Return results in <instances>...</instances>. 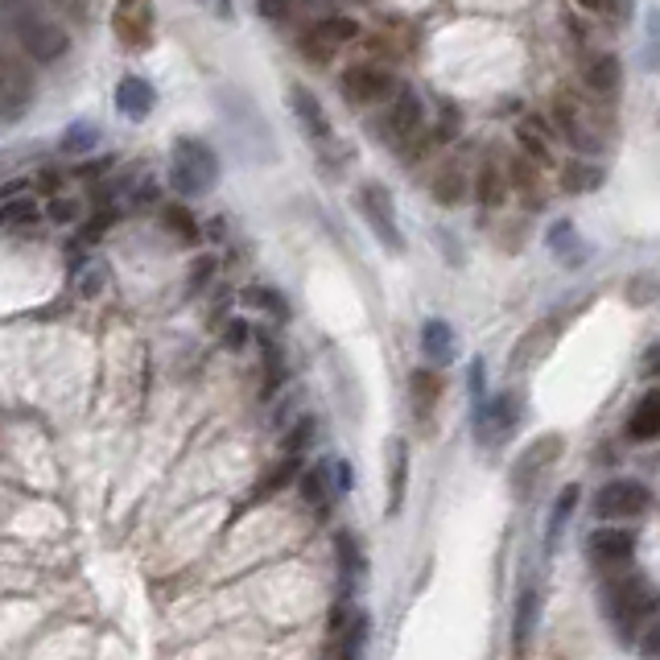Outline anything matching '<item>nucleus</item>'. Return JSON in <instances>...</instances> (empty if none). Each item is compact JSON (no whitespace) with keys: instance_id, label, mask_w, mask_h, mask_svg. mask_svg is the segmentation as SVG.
I'll list each match as a JSON object with an SVG mask.
<instances>
[{"instance_id":"f03ea898","label":"nucleus","mask_w":660,"mask_h":660,"mask_svg":"<svg viewBox=\"0 0 660 660\" xmlns=\"http://www.w3.org/2000/svg\"><path fill=\"white\" fill-rule=\"evenodd\" d=\"M220 182V158L206 141H194V137H182L173 141L170 149V187L182 194V199H203L211 194Z\"/></svg>"},{"instance_id":"c9c22d12","label":"nucleus","mask_w":660,"mask_h":660,"mask_svg":"<svg viewBox=\"0 0 660 660\" xmlns=\"http://www.w3.org/2000/svg\"><path fill=\"white\" fill-rule=\"evenodd\" d=\"M95 145H99V128L87 125V120H75V125L63 132L58 149H63L66 158H83V153H95Z\"/></svg>"},{"instance_id":"39448f33","label":"nucleus","mask_w":660,"mask_h":660,"mask_svg":"<svg viewBox=\"0 0 660 660\" xmlns=\"http://www.w3.org/2000/svg\"><path fill=\"white\" fill-rule=\"evenodd\" d=\"M562 455H566V438H562V434H541V438L529 441V446H524V455L512 462V475H508L512 496H517V500H524V496H529V491L541 483V475L550 471V467Z\"/></svg>"},{"instance_id":"473e14b6","label":"nucleus","mask_w":660,"mask_h":660,"mask_svg":"<svg viewBox=\"0 0 660 660\" xmlns=\"http://www.w3.org/2000/svg\"><path fill=\"white\" fill-rule=\"evenodd\" d=\"M244 306L268 315L273 322H289V306H285L281 294H277V289H268V285H248V289H244Z\"/></svg>"},{"instance_id":"4be33fe9","label":"nucleus","mask_w":660,"mask_h":660,"mask_svg":"<svg viewBox=\"0 0 660 660\" xmlns=\"http://www.w3.org/2000/svg\"><path fill=\"white\" fill-rule=\"evenodd\" d=\"M512 194V178H508V166H496V161H483L479 173H475V199L483 211H500Z\"/></svg>"},{"instance_id":"37998d69","label":"nucleus","mask_w":660,"mask_h":660,"mask_svg":"<svg viewBox=\"0 0 660 660\" xmlns=\"http://www.w3.org/2000/svg\"><path fill=\"white\" fill-rule=\"evenodd\" d=\"M111 223H116V206H99V211H95L92 220L83 223V239H87V244H95V239H104V232H108Z\"/></svg>"},{"instance_id":"2f4dec72","label":"nucleus","mask_w":660,"mask_h":660,"mask_svg":"<svg viewBox=\"0 0 660 660\" xmlns=\"http://www.w3.org/2000/svg\"><path fill=\"white\" fill-rule=\"evenodd\" d=\"M161 223H166V227H170V232L182 239V244H199V239H203V223L194 220V215H190L182 203H166V206H161Z\"/></svg>"},{"instance_id":"4c0bfd02","label":"nucleus","mask_w":660,"mask_h":660,"mask_svg":"<svg viewBox=\"0 0 660 660\" xmlns=\"http://www.w3.org/2000/svg\"><path fill=\"white\" fill-rule=\"evenodd\" d=\"M550 248L566 260V265H578L582 260V244H578V236H574V223H553L550 227Z\"/></svg>"},{"instance_id":"7c9ffc66","label":"nucleus","mask_w":660,"mask_h":660,"mask_svg":"<svg viewBox=\"0 0 660 660\" xmlns=\"http://www.w3.org/2000/svg\"><path fill=\"white\" fill-rule=\"evenodd\" d=\"M334 553H339V569H343V595H351V590H355V578L363 574V550L355 545L351 533H339L334 536Z\"/></svg>"},{"instance_id":"aec40b11","label":"nucleus","mask_w":660,"mask_h":660,"mask_svg":"<svg viewBox=\"0 0 660 660\" xmlns=\"http://www.w3.org/2000/svg\"><path fill=\"white\" fill-rule=\"evenodd\" d=\"M153 104H158V92H153V83L141 79V75H125V79L116 83V108H120V116H128V120H149Z\"/></svg>"},{"instance_id":"7ed1b4c3","label":"nucleus","mask_w":660,"mask_h":660,"mask_svg":"<svg viewBox=\"0 0 660 660\" xmlns=\"http://www.w3.org/2000/svg\"><path fill=\"white\" fill-rule=\"evenodd\" d=\"M9 21H13V33H17V46L25 50V58H33V63H58L66 50H71V38H66V30L58 25V21H50L46 13H38L30 4H21V9H13L9 13Z\"/></svg>"},{"instance_id":"6e6552de","label":"nucleus","mask_w":660,"mask_h":660,"mask_svg":"<svg viewBox=\"0 0 660 660\" xmlns=\"http://www.w3.org/2000/svg\"><path fill=\"white\" fill-rule=\"evenodd\" d=\"M550 116H553L557 137H562L569 149L590 153V149L598 145V132H595V125H590V104H582L574 92H557V95H553Z\"/></svg>"},{"instance_id":"4468645a","label":"nucleus","mask_w":660,"mask_h":660,"mask_svg":"<svg viewBox=\"0 0 660 660\" xmlns=\"http://www.w3.org/2000/svg\"><path fill=\"white\" fill-rule=\"evenodd\" d=\"M520 425V396L517 393H500L491 401H479V438L483 446H503V441L517 434Z\"/></svg>"},{"instance_id":"412c9836","label":"nucleus","mask_w":660,"mask_h":660,"mask_svg":"<svg viewBox=\"0 0 660 660\" xmlns=\"http://www.w3.org/2000/svg\"><path fill=\"white\" fill-rule=\"evenodd\" d=\"M517 145H520V153H529L536 166H545V170L557 166V145H553V132L541 125L536 116H524V120L517 125Z\"/></svg>"},{"instance_id":"5701e85b","label":"nucleus","mask_w":660,"mask_h":660,"mask_svg":"<svg viewBox=\"0 0 660 660\" xmlns=\"http://www.w3.org/2000/svg\"><path fill=\"white\" fill-rule=\"evenodd\" d=\"M582 79H586V87H590V95H598V99H611L615 92H619V83H624V66H619V58L615 54H590L586 58V71H582Z\"/></svg>"},{"instance_id":"c03bdc74","label":"nucleus","mask_w":660,"mask_h":660,"mask_svg":"<svg viewBox=\"0 0 660 660\" xmlns=\"http://www.w3.org/2000/svg\"><path fill=\"white\" fill-rule=\"evenodd\" d=\"M252 327L244 322V318H227V327H223V343L232 347V351H239V347L248 343Z\"/></svg>"},{"instance_id":"cd10ccee","label":"nucleus","mask_w":660,"mask_h":660,"mask_svg":"<svg viewBox=\"0 0 660 660\" xmlns=\"http://www.w3.org/2000/svg\"><path fill=\"white\" fill-rule=\"evenodd\" d=\"M557 178H562V190H566V194H590V190H598L607 182V170H603L598 161L574 158L557 170Z\"/></svg>"},{"instance_id":"e433bc0d","label":"nucleus","mask_w":660,"mask_h":660,"mask_svg":"<svg viewBox=\"0 0 660 660\" xmlns=\"http://www.w3.org/2000/svg\"><path fill=\"white\" fill-rule=\"evenodd\" d=\"M536 615H541V598L536 590H524L517 603V619H512V631H517V645H529L536 631Z\"/></svg>"},{"instance_id":"2eb2a0df","label":"nucleus","mask_w":660,"mask_h":660,"mask_svg":"<svg viewBox=\"0 0 660 660\" xmlns=\"http://www.w3.org/2000/svg\"><path fill=\"white\" fill-rule=\"evenodd\" d=\"M289 108L298 116L301 132L310 137V145H318V149H330V145H334V128H330L327 120V108L318 104V95L310 92V87H289Z\"/></svg>"},{"instance_id":"423d86ee","label":"nucleus","mask_w":660,"mask_h":660,"mask_svg":"<svg viewBox=\"0 0 660 660\" xmlns=\"http://www.w3.org/2000/svg\"><path fill=\"white\" fill-rule=\"evenodd\" d=\"M355 206H360V215L368 220V227H372V236L380 239V248L388 252H405V236H401V223H396L393 215V194L380 187V182H363L360 190H355Z\"/></svg>"},{"instance_id":"6ab92c4d","label":"nucleus","mask_w":660,"mask_h":660,"mask_svg":"<svg viewBox=\"0 0 660 660\" xmlns=\"http://www.w3.org/2000/svg\"><path fill=\"white\" fill-rule=\"evenodd\" d=\"M441 372H438V363L434 368H417L409 376V405H413V417L417 422H429L434 413H438V401H441Z\"/></svg>"},{"instance_id":"ea45409f","label":"nucleus","mask_w":660,"mask_h":660,"mask_svg":"<svg viewBox=\"0 0 660 660\" xmlns=\"http://www.w3.org/2000/svg\"><path fill=\"white\" fill-rule=\"evenodd\" d=\"M260 347H265V393H273V388H277V384L285 380L281 347L268 339V330H260Z\"/></svg>"},{"instance_id":"a211bd4d","label":"nucleus","mask_w":660,"mask_h":660,"mask_svg":"<svg viewBox=\"0 0 660 660\" xmlns=\"http://www.w3.org/2000/svg\"><path fill=\"white\" fill-rule=\"evenodd\" d=\"M429 194L438 206H462L475 194V178L467 173L462 161H441L434 178H429Z\"/></svg>"},{"instance_id":"dca6fc26","label":"nucleus","mask_w":660,"mask_h":660,"mask_svg":"<svg viewBox=\"0 0 660 660\" xmlns=\"http://www.w3.org/2000/svg\"><path fill=\"white\" fill-rule=\"evenodd\" d=\"M557 318H541V322H533V327L520 334V343L512 347V355H508V368L512 372H529V368H536V363L550 355V347L557 343Z\"/></svg>"},{"instance_id":"9b49d317","label":"nucleus","mask_w":660,"mask_h":660,"mask_svg":"<svg viewBox=\"0 0 660 660\" xmlns=\"http://www.w3.org/2000/svg\"><path fill=\"white\" fill-rule=\"evenodd\" d=\"M590 512L598 520H636L648 512V488L645 483H636V479H611V483H603L590 503Z\"/></svg>"},{"instance_id":"c85d7f7f","label":"nucleus","mask_w":660,"mask_h":660,"mask_svg":"<svg viewBox=\"0 0 660 660\" xmlns=\"http://www.w3.org/2000/svg\"><path fill=\"white\" fill-rule=\"evenodd\" d=\"M422 351H425V360L438 363V368H446V363L455 360V330H450V322L429 318L422 327Z\"/></svg>"},{"instance_id":"f8f14e48","label":"nucleus","mask_w":660,"mask_h":660,"mask_svg":"<svg viewBox=\"0 0 660 660\" xmlns=\"http://www.w3.org/2000/svg\"><path fill=\"white\" fill-rule=\"evenodd\" d=\"M33 58H17V54H4L0 58V104H4V125H17L33 104Z\"/></svg>"},{"instance_id":"8fccbe9b","label":"nucleus","mask_w":660,"mask_h":660,"mask_svg":"<svg viewBox=\"0 0 660 660\" xmlns=\"http://www.w3.org/2000/svg\"><path fill=\"white\" fill-rule=\"evenodd\" d=\"M211 13L223 17V21H232V0H211Z\"/></svg>"},{"instance_id":"bb28decb","label":"nucleus","mask_w":660,"mask_h":660,"mask_svg":"<svg viewBox=\"0 0 660 660\" xmlns=\"http://www.w3.org/2000/svg\"><path fill=\"white\" fill-rule=\"evenodd\" d=\"M301 471H306V467H301V455H298V450H285V458H277V462L268 467L265 479L256 483V491H252V500H256V503H268L273 496H277V491L289 488L294 479H301Z\"/></svg>"},{"instance_id":"f257e3e1","label":"nucleus","mask_w":660,"mask_h":660,"mask_svg":"<svg viewBox=\"0 0 660 660\" xmlns=\"http://www.w3.org/2000/svg\"><path fill=\"white\" fill-rule=\"evenodd\" d=\"M657 607H660V595L645 578H636V574L603 582V611H607L619 640H631L636 628H640Z\"/></svg>"},{"instance_id":"9d476101","label":"nucleus","mask_w":660,"mask_h":660,"mask_svg":"<svg viewBox=\"0 0 660 660\" xmlns=\"http://www.w3.org/2000/svg\"><path fill=\"white\" fill-rule=\"evenodd\" d=\"M339 92H343L351 108H372V104H380V99H388L396 92V83L380 63H351L339 75Z\"/></svg>"},{"instance_id":"ddd939ff","label":"nucleus","mask_w":660,"mask_h":660,"mask_svg":"<svg viewBox=\"0 0 660 660\" xmlns=\"http://www.w3.org/2000/svg\"><path fill=\"white\" fill-rule=\"evenodd\" d=\"M636 545H640V536L624 529V520H619V524H603L586 536V557L603 569H619L636 557Z\"/></svg>"},{"instance_id":"72a5a7b5","label":"nucleus","mask_w":660,"mask_h":660,"mask_svg":"<svg viewBox=\"0 0 660 660\" xmlns=\"http://www.w3.org/2000/svg\"><path fill=\"white\" fill-rule=\"evenodd\" d=\"M301 500L310 508H327L330 503V467L327 462H315L301 471Z\"/></svg>"},{"instance_id":"393cba45","label":"nucleus","mask_w":660,"mask_h":660,"mask_svg":"<svg viewBox=\"0 0 660 660\" xmlns=\"http://www.w3.org/2000/svg\"><path fill=\"white\" fill-rule=\"evenodd\" d=\"M0 220L4 227H33L38 223V203H33V187L30 182H9L4 187V206H0Z\"/></svg>"},{"instance_id":"c756f323","label":"nucleus","mask_w":660,"mask_h":660,"mask_svg":"<svg viewBox=\"0 0 660 660\" xmlns=\"http://www.w3.org/2000/svg\"><path fill=\"white\" fill-rule=\"evenodd\" d=\"M405 488H409V446L393 441V450H388V512H401Z\"/></svg>"},{"instance_id":"a19ab883","label":"nucleus","mask_w":660,"mask_h":660,"mask_svg":"<svg viewBox=\"0 0 660 660\" xmlns=\"http://www.w3.org/2000/svg\"><path fill=\"white\" fill-rule=\"evenodd\" d=\"M315 429H318V422L315 417H298V422L289 425V434H285V450H306L310 441H315Z\"/></svg>"},{"instance_id":"49530a36","label":"nucleus","mask_w":660,"mask_h":660,"mask_svg":"<svg viewBox=\"0 0 660 660\" xmlns=\"http://www.w3.org/2000/svg\"><path fill=\"white\" fill-rule=\"evenodd\" d=\"M640 376H660V347H648L645 355H640Z\"/></svg>"},{"instance_id":"a18cd8bd","label":"nucleus","mask_w":660,"mask_h":660,"mask_svg":"<svg viewBox=\"0 0 660 660\" xmlns=\"http://www.w3.org/2000/svg\"><path fill=\"white\" fill-rule=\"evenodd\" d=\"M211 277H215V256H199V260L190 265V289L199 294V289H203Z\"/></svg>"},{"instance_id":"0eeeda50","label":"nucleus","mask_w":660,"mask_h":660,"mask_svg":"<svg viewBox=\"0 0 660 660\" xmlns=\"http://www.w3.org/2000/svg\"><path fill=\"white\" fill-rule=\"evenodd\" d=\"M422 128H425L422 95L413 92V87H396L393 104H388L384 120H380V132H384V141L396 145V149H409V145L422 141Z\"/></svg>"},{"instance_id":"09e8293b","label":"nucleus","mask_w":660,"mask_h":660,"mask_svg":"<svg viewBox=\"0 0 660 660\" xmlns=\"http://www.w3.org/2000/svg\"><path fill=\"white\" fill-rule=\"evenodd\" d=\"M640 652H645V657H657V660H660V624H657V628H648V636H645V645H640Z\"/></svg>"},{"instance_id":"3c124183","label":"nucleus","mask_w":660,"mask_h":660,"mask_svg":"<svg viewBox=\"0 0 660 660\" xmlns=\"http://www.w3.org/2000/svg\"><path fill=\"white\" fill-rule=\"evenodd\" d=\"M578 4H586V9H595V13H603V9H607V0H578Z\"/></svg>"},{"instance_id":"79ce46f5","label":"nucleus","mask_w":660,"mask_h":660,"mask_svg":"<svg viewBox=\"0 0 660 660\" xmlns=\"http://www.w3.org/2000/svg\"><path fill=\"white\" fill-rule=\"evenodd\" d=\"M79 211H83L79 199H66V194H54V199H50V203H46L50 223H63V227H66V223H75V220H79Z\"/></svg>"},{"instance_id":"f704fd0d","label":"nucleus","mask_w":660,"mask_h":660,"mask_svg":"<svg viewBox=\"0 0 660 660\" xmlns=\"http://www.w3.org/2000/svg\"><path fill=\"white\" fill-rule=\"evenodd\" d=\"M104 289H108V265H104V260H83V265L75 268V294H79L83 301H95Z\"/></svg>"},{"instance_id":"de8ad7c7","label":"nucleus","mask_w":660,"mask_h":660,"mask_svg":"<svg viewBox=\"0 0 660 660\" xmlns=\"http://www.w3.org/2000/svg\"><path fill=\"white\" fill-rule=\"evenodd\" d=\"M256 9L265 17H285L289 9H294V0H256Z\"/></svg>"},{"instance_id":"58836bf2","label":"nucleus","mask_w":660,"mask_h":660,"mask_svg":"<svg viewBox=\"0 0 660 660\" xmlns=\"http://www.w3.org/2000/svg\"><path fill=\"white\" fill-rule=\"evenodd\" d=\"M578 496H582L578 483H566V488H562V496H557V503H553V512H550V541L562 536L566 520L574 517V508H578Z\"/></svg>"},{"instance_id":"20e7f679","label":"nucleus","mask_w":660,"mask_h":660,"mask_svg":"<svg viewBox=\"0 0 660 660\" xmlns=\"http://www.w3.org/2000/svg\"><path fill=\"white\" fill-rule=\"evenodd\" d=\"M351 42H360V21H351V17H318L315 25H306L298 38V50L310 58V63L327 66L334 54Z\"/></svg>"},{"instance_id":"b1692460","label":"nucleus","mask_w":660,"mask_h":660,"mask_svg":"<svg viewBox=\"0 0 660 660\" xmlns=\"http://www.w3.org/2000/svg\"><path fill=\"white\" fill-rule=\"evenodd\" d=\"M503 166H508L512 190H517L524 203L533 206V211H536V206H545V190H541V170H545V166H536L529 153H517V158H508Z\"/></svg>"},{"instance_id":"a878e982","label":"nucleus","mask_w":660,"mask_h":660,"mask_svg":"<svg viewBox=\"0 0 660 660\" xmlns=\"http://www.w3.org/2000/svg\"><path fill=\"white\" fill-rule=\"evenodd\" d=\"M624 434H628V441H652V438H660V393H657V388H648V393L636 401V409L628 413V425H624Z\"/></svg>"},{"instance_id":"f3484780","label":"nucleus","mask_w":660,"mask_h":660,"mask_svg":"<svg viewBox=\"0 0 660 660\" xmlns=\"http://www.w3.org/2000/svg\"><path fill=\"white\" fill-rule=\"evenodd\" d=\"M368 628H372V619L363 611H351V607H339V611L330 615V640H334V652L343 660L360 657L363 645H368Z\"/></svg>"},{"instance_id":"1a4fd4ad","label":"nucleus","mask_w":660,"mask_h":660,"mask_svg":"<svg viewBox=\"0 0 660 660\" xmlns=\"http://www.w3.org/2000/svg\"><path fill=\"white\" fill-rule=\"evenodd\" d=\"M158 30V9L153 0H116L111 9V33L125 50H149Z\"/></svg>"}]
</instances>
